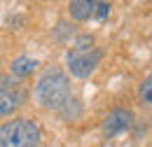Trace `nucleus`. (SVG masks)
<instances>
[{"label":"nucleus","mask_w":152,"mask_h":147,"mask_svg":"<svg viewBox=\"0 0 152 147\" xmlns=\"http://www.w3.org/2000/svg\"><path fill=\"white\" fill-rule=\"evenodd\" d=\"M70 98V79L61 68H47L35 84V100L47 110H58Z\"/></svg>","instance_id":"1"},{"label":"nucleus","mask_w":152,"mask_h":147,"mask_svg":"<svg viewBox=\"0 0 152 147\" xmlns=\"http://www.w3.org/2000/svg\"><path fill=\"white\" fill-rule=\"evenodd\" d=\"M42 131L33 119L17 117L0 126V147H40Z\"/></svg>","instance_id":"2"},{"label":"nucleus","mask_w":152,"mask_h":147,"mask_svg":"<svg viewBox=\"0 0 152 147\" xmlns=\"http://www.w3.org/2000/svg\"><path fill=\"white\" fill-rule=\"evenodd\" d=\"M101 58H103V52L101 49H84V52H80V49H70L68 56H66V61H68V70L73 77H80V79H84V77H89V75L96 70V65L101 63Z\"/></svg>","instance_id":"3"},{"label":"nucleus","mask_w":152,"mask_h":147,"mask_svg":"<svg viewBox=\"0 0 152 147\" xmlns=\"http://www.w3.org/2000/svg\"><path fill=\"white\" fill-rule=\"evenodd\" d=\"M131 122H133L131 110L117 108V110H113L105 119H103V135H105V138H113V135H117V133L126 131L129 126H131Z\"/></svg>","instance_id":"4"},{"label":"nucleus","mask_w":152,"mask_h":147,"mask_svg":"<svg viewBox=\"0 0 152 147\" xmlns=\"http://www.w3.org/2000/svg\"><path fill=\"white\" fill-rule=\"evenodd\" d=\"M26 100H28V91H26V89H21V87H14V89H5V91H0V117L12 114L14 110H19Z\"/></svg>","instance_id":"5"},{"label":"nucleus","mask_w":152,"mask_h":147,"mask_svg":"<svg viewBox=\"0 0 152 147\" xmlns=\"http://www.w3.org/2000/svg\"><path fill=\"white\" fill-rule=\"evenodd\" d=\"M68 12L75 21H87L94 17V2L91 0H73L68 5Z\"/></svg>","instance_id":"6"},{"label":"nucleus","mask_w":152,"mask_h":147,"mask_svg":"<svg viewBox=\"0 0 152 147\" xmlns=\"http://www.w3.org/2000/svg\"><path fill=\"white\" fill-rule=\"evenodd\" d=\"M35 68H38V61L31 58V56H19V58H14L12 65H10V70H12L14 77H26V75L33 73Z\"/></svg>","instance_id":"7"},{"label":"nucleus","mask_w":152,"mask_h":147,"mask_svg":"<svg viewBox=\"0 0 152 147\" xmlns=\"http://www.w3.org/2000/svg\"><path fill=\"white\" fill-rule=\"evenodd\" d=\"M138 98H140L143 105L152 108V75H148V77L140 82V87H138Z\"/></svg>","instance_id":"8"},{"label":"nucleus","mask_w":152,"mask_h":147,"mask_svg":"<svg viewBox=\"0 0 152 147\" xmlns=\"http://www.w3.org/2000/svg\"><path fill=\"white\" fill-rule=\"evenodd\" d=\"M73 33H75V31H73V26H70V23H66V21H61L56 28H54V40H56V42H68V40L73 37Z\"/></svg>","instance_id":"9"},{"label":"nucleus","mask_w":152,"mask_h":147,"mask_svg":"<svg viewBox=\"0 0 152 147\" xmlns=\"http://www.w3.org/2000/svg\"><path fill=\"white\" fill-rule=\"evenodd\" d=\"M91 44H94V37H91V35H80L75 40V47H73V49L84 52V49H91Z\"/></svg>","instance_id":"10"},{"label":"nucleus","mask_w":152,"mask_h":147,"mask_svg":"<svg viewBox=\"0 0 152 147\" xmlns=\"http://www.w3.org/2000/svg\"><path fill=\"white\" fill-rule=\"evenodd\" d=\"M108 14H110V5H108V2H94V17L96 19L103 21Z\"/></svg>","instance_id":"11"}]
</instances>
